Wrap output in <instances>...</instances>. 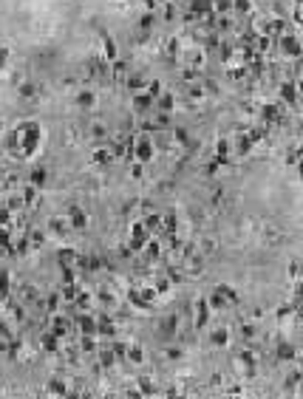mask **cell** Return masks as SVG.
Segmentation results:
<instances>
[{
	"instance_id": "33",
	"label": "cell",
	"mask_w": 303,
	"mask_h": 399,
	"mask_svg": "<svg viewBox=\"0 0 303 399\" xmlns=\"http://www.w3.org/2000/svg\"><path fill=\"white\" fill-rule=\"evenodd\" d=\"M94 94H91V91H80V97H77V105H80V108H94Z\"/></svg>"
},
{
	"instance_id": "23",
	"label": "cell",
	"mask_w": 303,
	"mask_h": 399,
	"mask_svg": "<svg viewBox=\"0 0 303 399\" xmlns=\"http://www.w3.org/2000/svg\"><path fill=\"white\" fill-rule=\"evenodd\" d=\"M216 292L224 298V303H227V306H236V303H238V292L233 289V286H216Z\"/></svg>"
},
{
	"instance_id": "6",
	"label": "cell",
	"mask_w": 303,
	"mask_h": 399,
	"mask_svg": "<svg viewBox=\"0 0 303 399\" xmlns=\"http://www.w3.org/2000/svg\"><path fill=\"white\" fill-rule=\"evenodd\" d=\"M114 334H117V323L105 315V312H102V315H97V337H105V340L111 343V340H114Z\"/></svg>"
},
{
	"instance_id": "20",
	"label": "cell",
	"mask_w": 303,
	"mask_h": 399,
	"mask_svg": "<svg viewBox=\"0 0 303 399\" xmlns=\"http://www.w3.org/2000/svg\"><path fill=\"white\" fill-rule=\"evenodd\" d=\"M57 261H60L63 269H77V252H74V249H60Z\"/></svg>"
},
{
	"instance_id": "10",
	"label": "cell",
	"mask_w": 303,
	"mask_h": 399,
	"mask_svg": "<svg viewBox=\"0 0 303 399\" xmlns=\"http://www.w3.org/2000/svg\"><path fill=\"white\" fill-rule=\"evenodd\" d=\"M40 349L49 351V354H57V351H60V337L51 332V329H49V332H43V334H40Z\"/></svg>"
},
{
	"instance_id": "14",
	"label": "cell",
	"mask_w": 303,
	"mask_h": 399,
	"mask_svg": "<svg viewBox=\"0 0 303 399\" xmlns=\"http://www.w3.org/2000/svg\"><path fill=\"white\" fill-rule=\"evenodd\" d=\"M68 221H71V230H85V227H88V218H85V213L80 207H71V210H68Z\"/></svg>"
},
{
	"instance_id": "15",
	"label": "cell",
	"mask_w": 303,
	"mask_h": 399,
	"mask_svg": "<svg viewBox=\"0 0 303 399\" xmlns=\"http://www.w3.org/2000/svg\"><path fill=\"white\" fill-rule=\"evenodd\" d=\"M176 332H179V315H168L165 320H162V337H176Z\"/></svg>"
},
{
	"instance_id": "4",
	"label": "cell",
	"mask_w": 303,
	"mask_h": 399,
	"mask_svg": "<svg viewBox=\"0 0 303 399\" xmlns=\"http://www.w3.org/2000/svg\"><path fill=\"white\" fill-rule=\"evenodd\" d=\"M148 227H145V224H142V221H136L134 227H131V238H128V244H131V249H139L142 252V247H145V244H148Z\"/></svg>"
},
{
	"instance_id": "27",
	"label": "cell",
	"mask_w": 303,
	"mask_h": 399,
	"mask_svg": "<svg viewBox=\"0 0 303 399\" xmlns=\"http://www.w3.org/2000/svg\"><path fill=\"white\" fill-rule=\"evenodd\" d=\"M204 97H207V94H204V88H202V85H193V88H190V91L185 94V100L190 102V105H199V102H202Z\"/></svg>"
},
{
	"instance_id": "37",
	"label": "cell",
	"mask_w": 303,
	"mask_h": 399,
	"mask_svg": "<svg viewBox=\"0 0 303 399\" xmlns=\"http://www.w3.org/2000/svg\"><path fill=\"white\" fill-rule=\"evenodd\" d=\"M34 94H37V88H34L32 83H29V85H20V97H23V100H34Z\"/></svg>"
},
{
	"instance_id": "17",
	"label": "cell",
	"mask_w": 303,
	"mask_h": 399,
	"mask_svg": "<svg viewBox=\"0 0 303 399\" xmlns=\"http://www.w3.org/2000/svg\"><path fill=\"white\" fill-rule=\"evenodd\" d=\"M151 105H153V97H148L145 91H139V94L134 97V111H136V114H148Z\"/></svg>"
},
{
	"instance_id": "39",
	"label": "cell",
	"mask_w": 303,
	"mask_h": 399,
	"mask_svg": "<svg viewBox=\"0 0 303 399\" xmlns=\"http://www.w3.org/2000/svg\"><path fill=\"white\" fill-rule=\"evenodd\" d=\"M91 136H97V139H105V125H102V122H94V125H91Z\"/></svg>"
},
{
	"instance_id": "1",
	"label": "cell",
	"mask_w": 303,
	"mask_h": 399,
	"mask_svg": "<svg viewBox=\"0 0 303 399\" xmlns=\"http://www.w3.org/2000/svg\"><path fill=\"white\" fill-rule=\"evenodd\" d=\"M156 298H159V292L153 286H139V289L128 292V300L134 303L136 309H145V312H151L153 306H156Z\"/></svg>"
},
{
	"instance_id": "40",
	"label": "cell",
	"mask_w": 303,
	"mask_h": 399,
	"mask_svg": "<svg viewBox=\"0 0 303 399\" xmlns=\"http://www.w3.org/2000/svg\"><path fill=\"white\" fill-rule=\"evenodd\" d=\"M151 26H153V15H142V20H139V29H142V32H148Z\"/></svg>"
},
{
	"instance_id": "11",
	"label": "cell",
	"mask_w": 303,
	"mask_h": 399,
	"mask_svg": "<svg viewBox=\"0 0 303 399\" xmlns=\"http://www.w3.org/2000/svg\"><path fill=\"white\" fill-rule=\"evenodd\" d=\"M142 252H145V258H148L151 264H156V261H162V255H165V247H162L159 241H151V238H148V244L142 247Z\"/></svg>"
},
{
	"instance_id": "41",
	"label": "cell",
	"mask_w": 303,
	"mask_h": 399,
	"mask_svg": "<svg viewBox=\"0 0 303 399\" xmlns=\"http://www.w3.org/2000/svg\"><path fill=\"white\" fill-rule=\"evenodd\" d=\"M165 357H168V360H182V349H168Z\"/></svg>"
},
{
	"instance_id": "29",
	"label": "cell",
	"mask_w": 303,
	"mask_h": 399,
	"mask_svg": "<svg viewBox=\"0 0 303 399\" xmlns=\"http://www.w3.org/2000/svg\"><path fill=\"white\" fill-rule=\"evenodd\" d=\"M281 97L289 102V105H295L298 102V88H295V83H286L284 88H281Z\"/></svg>"
},
{
	"instance_id": "13",
	"label": "cell",
	"mask_w": 303,
	"mask_h": 399,
	"mask_svg": "<svg viewBox=\"0 0 303 399\" xmlns=\"http://www.w3.org/2000/svg\"><path fill=\"white\" fill-rule=\"evenodd\" d=\"M295 357H298V349H295L292 343H278V349H275V360L289 363V360H295Z\"/></svg>"
},
{
	"instance_id": "2",
	"label": "cell",
	"mask_w": 303,
	"mask_h": 399,
	"mask_svg": "<svg viewBox=\"0 0 303 399\" xmlns=\"http://www.w3.org/2000/svg\"><path fill=\"white\" fill-rule=\"evenodd\" d=\"M51 332L57 334L60 340H66V337H71V332H74V320H68L66 315H60V312H54L51 315Z\"/></svg>"
},
{
	"instance_id": "36",
	"label": "cell",
	"mask_w": 303,
	"mask_h": 399,
	"mask_svg": "<svg viewBox=\"0 0 303 399\" xmlns=\"http://www.w3.org/2000/svg\"><path fill=\"white\" fill-rule=\"evenodd\" d=\"M219 15H227L230 9H233V0H216V6H213Z\"/></svg>"
},
{
	"instance_id": "7",
	"label": "cell",
	"mask_w": 303,
	"mask_h": 399,
	"mask_svg": "<svg viewBox=\"0 0 303 399\" xmlns=\"http://www.w3.org/2000/svg\"><path fill=\"white\" fill-rule=\"evenodd\" d=\"M134 156L139 159V162H151V156H153V142H151V136H139L134 142Z\"/></svg>"
},
{
	"instance_id": "44",
	"label": "cell",
	"mask_w": 303,
	"mask_h": 399,
	"mask_svg": "<svg viewBox=\"0 0 303 399\" xmlns=\"http://www.w3.org/2000/svg\"><path fill=\"white\" fill-rule=\"evenodd\" d=\"M0 131H3V122H0Z\"/></svg>"
},
{
	"instance_id": "38",
	"label": "cell",
	"mask_w": 303,
	"mask_h": 399,
	"mask_svg": "<svg viewBox=\"0 0 303 399\" xmlns=\"http://www.w3.org/2000/svg\"><path fill=\"white\" fill-rule=\"evenodd\" d=\"M100 300H102V306H114V292H111V289H102L100 292Z\"/></svg>"
},
{
	"instance_id": "16",
	"label": "cell",
	"mask_w": 303,
	"mask_h": 399,
	"mask_svg": "<svg viewBox=\"0 0 303 399\" xmlns=\"http://www.w3.org/2000/svg\"><path fill=\"white\" fill-rule=\"evenodd\" d=\"M77 312H91L94 309V298L88 295V292H77V298H74V303H71Z\"/></svg>"
},
{
	"instance_id": "18",
	"label": "cell",
	"mask_w": 303,
	"mask_h": 399,
	"mask_svg": "<svg viewBox=\"0 0 303 399\" xmlns=\"http://www.w3.org/2000/svg\"><path fill=\"white\" fill-rule=\"evenodd\" d=\"M238 332H241V340H244V346H252L250 340H255V334H258V329H255V323H250V320H241Z\"/></svg>"
},
{
	"instance_id": "28",
	"label": "cell",
	"mask_w": 303,
	"mask_h": 399,
	"mask_svg": "<svg viewBox=\"0 0 303 399\" xmlns=\"http://www.w3.org/2000/svg\"><path fill=\"white\" fill-rule=\"evenodd\" d=\"M77 286H74V281L71 283H63V289H60V300H66V303H74V298H77Z\"/></svg>"
},
{
	"instance_id": "31",
	"label": "cell",
	"mask_w": 303,
	"mask_h": 399,
	"mask_svg": "<svg viewBox=\"0 0 303 399\" xmlns=\"http://www.w3.org/2000/svg\"><path fill=\"white\" fill-rule=\"evenodd\" d=\"M43 182H46V170H43V167H34V173H32V179H29V184L40 190V187H43Z\"/></svg>"
},
{
	"instance_id": "32",
	"label": "cell",
	"mask_w": 303,
	"mask_h": 399,
	"mask_svg": "<svg viewBox=\"0 0 303 399\" xmlns=\"http://www.w3.org/2000/svg\"><path fill=\"white\" fill-rule=\"evenodd\" d=\"M128 85H131V88H139V91H142V88H145V85H148V77H145V74H131V77H128Z\"/></svg>"
},
{
	"instance_id": "25",
	"label": "cell",
	"mask_w": 303,
	"mask_h": 399,
	"mask_svg": "<svg viewBox=\"0 0 303 399\" xmlns=\"http://www.w3.org/2000/svg\"><path fill=\"white\" fill-rule=\"evenodd\" d=\"M49 227L54 230V235H66L68 230H71V221H68V216L66 218H51Z\"/></svg>"
},
{
	"instance_id": "19",
	"label": "cell",
	"mask_w": 303,
	"mask_h": 399,
	"mask_svg": "<svg viewBox=\"0 0 303 399\" xmlns=\"http://www.w3.org/2000/svg\"><path fill=\"white\" fill-rule=\"evenodd\" d=\"M49 394H54V397H71V388H68V382H63L60 377H54L49 382Z\"/></svg>"
},
{
	"instance_id": "22",
	"label": "cell",
	"mask_w": 303,
	"mask_h": 399,
	"mask_svg": "<svg viewBox=\"0 0 303 399\" xmlns=\"http://www.w3.org/2000/svg\"><path fill=\"white\" fill-rule=\"evenodd\" d=\"M97 351H100V349H97ZM117 363H119V360H117V354H114V349H111V346L100 351V366L102 368H114Z\"/></svg>"
},
{
	"instance_id": "21",
	"label": "cell",
	"mask_w": 303,
	"mask_h": 399,
	"mask_svg": "<svg viewBox=\"0 0 303 399\" xmlns=\"http://www.w3.org/2000/svg\"><path fill=\"white\" fill-rule=\"evenodd\" d=\"M230 329H216V332L210 334V343L213 346H219V349H224V346H230Z\"/></svg>"
},
{
	"instance_id": "30",
	"label": "cell",
	"mask_w": 303,
	"mask_h": 399,
	"mask_svg": "<svg viewBox=\"0 0 303 399\" xmlns=\"http://www.w3.org/2000/svg\"><path fill=\"white\" fill-rule=\"evenodd\" d=\"M111 77H114V80H125V77H128V66H125L122 60H117V63L111 66Z\"/></svg>"
},
{
	"instance_id": "42",
	"label": "cell",
	"mask_w": 303,
	"mask_h": 399,
	"mask_svg": "<svg viewBox=\"0 0 303 399\" xmlns=\"http://www.w3.org/2000/svg\"><path fill=\"white\" fill-rule=\"evenodd\" d=\"M176 142H182V145L187 142V131H185V128H176Z\"/></svg>"
},
{
	"instance_id": "9",
	"label": "cell",
	"mask_w": 303,
	"mask_h": 399,
	"mask_svg": "<svg viewBox=\"0 0 303 399\" xmlns=\"http://www.w3.org/2000/svg\"><path fill=\"white\" fill-rule=\"evenodd\" d=\"M281 49H284V54L301 60V40H298L295 34H281Z\"/></svg>"
},
{
	"instance_id": "8",
	"label": "cell",
	"mask_w": 303,
	"mask_h": 399,
	"mask_svg": "<svg viewBox=\"0 0 303 399\" xmlns=\"http://www.w3.org/2000/svg\"><path fill=\"white\" fill-rule=\"evenodd\" d=\"M74 329L80 334H97V317L91 312H80V317L74 320Z\"/></svg>"
},
{
	"instance_id": "34",
	"label": "cell",
	"mask_w": 303,
	"mask_h": 399,
	"mask_svg": "<svg viewBox=\"0 0 303 399\" xmlns=\"http://www.w3.org/2000/svg\"><path fill=\"white\" fill-rule=\"evenodd\" d=\"M165 54H168L170 60H176V57H179V37H170V40H168V49H165Z\"/></svg>"
},
{
	"instance_id": "26",
	"label": "cell",
	"mask_w": 303,
	"mask_h": 399,
	"mask_svg": "<svg viewBox=\"0 0 303 399\" xmlns=\"http://www.w3.org/2000/svg\"><path fill=\"white\" fill-rule=\"evenodd\" d=\"M94 162H97V165H108V162H114L111 145H108V148H97V150H94Z\"/></svg>"
},
{
	"instance_id": "24",
	"label": "cell",
	"mask_w": 303,
	"mask_h": 399,
	"mask_svg": "<svg viewBox=\"0 0 303 399\" xmlns=\"http://www.w3.org/2000/svg\"><path fill=\"white\" fill-rule=\"evenodd\" d=\"M9 298H12V275L3 272V275H0V300L6 303Z\"/></svg>"
},
{
	"instance_id": "5",
	"label": "cell",
	"mask_w": 303,
	"mask_h": 399,
	"mask_svg": "<svg viewBox=\"0 0 303 399\" xmlns=\"http://www.w3.org/2000/svg\"><path fill=\"white\" fill-rule=\"evenodd\" d=\"M210 320V306H207V298H196L193 303V326L196 329H204Z\"/></svg>"
},
{
	"instance_id": "43",
	"label": "cell",
	"mask_w": 303,
	"mask_h": 399,
	"mask_svg": "<svg viewBox=\"0 0 303 399\" xmlns=\"http://www.w3.org/2000/svg\"><path fill=\"white\" fill-rule=\"evenodd\" d=\"M6 57H9V51L0 49V71H3V66H6Z\"/></svg>"
},
{
	"instance_id": "12",
	"label": "cell",
	"mask_w": 303,
	"mask_h": 399,
	"mask_svg": "<svg viewBox=\"0 0 303 399\" xmlns=\"http://www.w3.org/2000/svg\"><path fill=\"white\" fill-rule=\"evenodd\" d=\"M142 360H145L142 346H136V343L125 346V363H128V366H142Z\"/></svg>"
},
{
	"instance_id": "3",
	"label": "cell",
	"mask_w": 303,
	"mask_h": 399,
	"mask_svg": "<svg viewBox=\"0 0 303 399\" xmlns=\"http://www.w3.org/2000/svg\"><path fill=\"white\" fill-rule=\"evenodd\" d=\"M236 366H238V371H241V374H255L258 357L252 354V346H247L241 354H236Z\"/></svg>"
},
{
	"instance_id": "35",
	"label": "cell",
	"mask_w": 303,
	"mask_h": 399,
	"mask_svg": "<svg viewBox=\"0 0 303 399\" xmlns=\"http://www.w3.org/2000/svg\"><path fill=\"white\" fill-rule=\"evenodd\" d=\"M233 9L241 12V15H247V12L252 9V0H233Z\"/></svg>"
}]
</instances>
